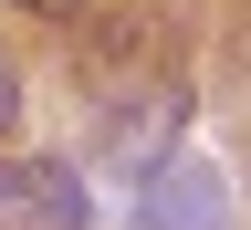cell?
<instances>
[{
  "label": "cell",
  "mask_w": 251,
  "mask_h": 230,
  "mask_svg": "<svg viewBox=\"0 0 251 230\" xmlns=\"http://www.w3.org/2000/svg\"><path fill=\"white\" fill-rule=\"evenodd\" d=\"M0 230H84V178L52 157H0Z\"/></svg>",
  "instance_id": "1"
},
{
  "label": "cell",
  "mask_w": 251,
  "mask_h": 230,
  "mask_svg": "<svg viewBox=\"0 0 251 230\" xmlns=\"http://www.w3.org/2000/svg\"><path fill=\"white\" fill-rule=\"evenodd\" d=\"M178 94L168 84H147V94H126V105H115V126H105V168L115 178H157V168H168V147H178Z\"/></svg>",
  "instance_id": "2"
},
{
  "label": "cell",
  "mask_w": 251,
  "mask_h": 230,
  "mask_svg": "<svg viewBox=\"0 0 251 230\" xmlns=\"http://www.w3.org/2000/svg\"><path fill=\"white\" fill-rule=\"evenodd\" d=\"M136 230H230L220 178H199V168H157L147 199H136Z\"/></svg>",
  "instance_id": "3"
},
{
  "label": "cell",
  "mask_w": 251,
  "mask_h": 230,
  "mask_svg": "<svg viewBox=\"0 0 251 230\" xmlns=\"http://www.w3.org/2000/svg\"><path fill=\"white\" fill-rule=\"evenodd\" d=\"M11 115H21V94H11V63H0V136H11Z\"/></svg>",
  "instance_id": "4"
},
{
  "label": "cell",
  "mask_w": 251,
  "mask_h": 230,
  "mask_svg": "<svg viewBox=\"0 0 251 230\" xmlns=\"http://www.w3.org/2000/svg\"><path fill=\"white\" fill-rule=\"evenodd\" d=\"M21 11H42V21H74V11H84V0H21Z\"/></svg>",
  "instance_id": "5"
}]
</instances>
